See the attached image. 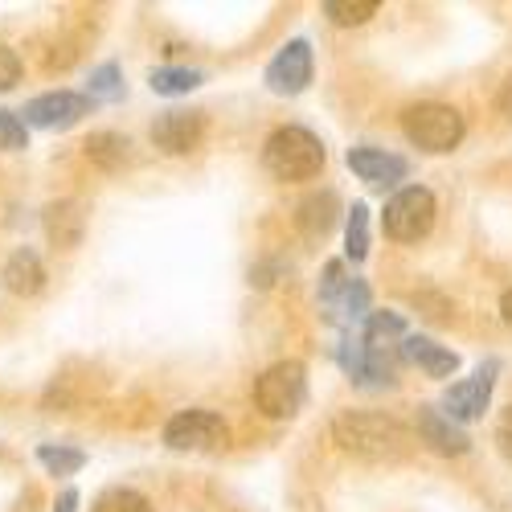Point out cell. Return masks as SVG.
Masks as SVG:
<instances>
[{
	"label": "cell",
	"mask_w": 512,
	"mask_h": 512,
	"mask_svg": "<svg viewBox=\"0 0 512 512\" xmlns=\"http://www.w3.org/2000/svg\"><path fill=\"white\" fill-rule=\"evenodd\" d=\"M377 13V0H328L324 17H332L336 25H365Z\"/></svg>",
	"instance_id": "24"
},
{
	"label": "cell",
	"mask_w": 512,
	"mask_h": 512,
	"mask_svg": "<svg viewBox=\"0 0 512 512\" xmlns=\"http://www.w3.org/2000/svg\"><path fill=\"white\" fill-rule=\"evenodd\" d=\"M37 459H41V467H46L50 476H74V472H82V463H87V455H82V451H74V447H54V443L37 447Z\"/></svg>",
	"instance_id": "22"
},
{
	"label": "cell",
	"mask_w": 512,
	"mask_h": 512,
	"mask_svg": "<svg viewBox=\"0 0 512 512\" xmlns=\"http://www.w3.org/2000/svg\"><path fill=\"white\" fill-rule=\"evenodd\" d=\"M0 279H5V287L13 295H37L41 283H46V267H41V259L33 250L21 246V250L9 254V263H5V271H0Z\"/></svg>",
	"instance_id": "18"
},
{
	"label": "cell",
	"mask_w": 512,
	"mask_h": 512,
	"mask_svg": "<svg viewBox=\"0 0 512 512\" xmlns=\"http://www.w3.org/2000/svg\"><path fill=\"white\" fill-rule=\"evenodd\" d=\"M332 439L340 443V451H349L357 459H369V463H394L414 443L402 422H394L386 414H369V410L336 414L332 418Z\"/></svg>",
	"instance_id": "1"
},
{
	"label": "cell",
	"mask_w": 512,
	"mask_h": 512,
	"mask_svg": "<svg viewBox=\"0 0 512 512\" xmlns=\"http://www.w3.org/2000/svg\"><path fill=\"white\" fill-rule=\"evenodd\" d=\"M205 136V115L201 111H164L152 123V144L168 156H185L201 144Z\"/></svg>",
	"instance_id": "12"
},
{
	"label": "cell",
	"mask_w": 512,
	"mask_h": 512,
	"mask_svg": "<svg viewBox=\"0 0 512 512\" xmlns=\"http://www.w3.org/2000/svg\"><path fill=\"white\" fill-rule=\"evenodd\" d=\"M304 398H308V373H304L300 361H279L254 381V402H259V410L267 418L300 414Z\"/></svg>",
	"instance_id": "5"
},
{
	"label": "cell",
	"mask_w": 512,
	"mask_h": 512,
	"mask_svg": "<svg viewBox=\"0 0 512 512\" xmlns=\"http://www.w3.org/2000/svg\"><path fill=\"white\" fill-rule=\"evenodd\" d=\"M496 369H500L496 361H484L467 381L451 386L447 398H443V418H451V422H472V418H480V414L488 410V398H492V386H496Z\"/></svg>",
	"instance_id": "10"
},
{
	"label": "cell",
	"mask_w": 512,
	"mask_h": 512,
	"mask_svg": "<svg viewBox=\"0 0 512 512\" xmlns=\"http://www.w3.org/2000/svg\"><path fill=\"white\" fill-rule=\"evenodd\" d=\"M324 144L308 127H279L263 144V164L275 181H312L324 168Z\"/></svg>",
	"instance_id": "2"
},
{
	"label": "cell",
	"mask_w": 512,
	"mask_h": 512,
	"mask_svg": "<svg viewBox=\"0 0 512 512\" xmlns=\"http://www.w3.org/2000/svg\"><path fill=\"white\" fill-rule=\"evenodd\" d=\"M91 512H152V504L136 488H107Z\"/></svg>",
	"instance_id": "23"
},
{
	"label": "cell",
	"mask_w": 512,
	"mask_h": 512,
	"mask_svg": "<svg viewBox=\"0 0 512 512\" xmlns=\"http://www.w3.org/2000/svg\"><path fill=\"white\" fill-rule=\"evenodd\" d=\"M345 250H349V259H353V263H361L365 254H369V205H365V201H353V209H349Z\"/></svg>",
	"instance_id": "21"
},
{
	"label": "cell",
	"mask_w": 512,
	"mask_h": 512,
	"mask_svg": "<svg viewBox=\"0 0 512 512\" xmlns=\"http://www.w3.org/2000/svg\"><path fill=\"white\" fill-rule=\"evenodd\" d=\"M336 218H340V197H336L332 189H320V193H312V197H304V201H300V213H295V226H300V234H304V238L320 242V238H328V234H332Z\"/></svg>",
	"instance_id": "14"
},
{
	"label": "cell",
	"mask_w": 512,
	"mask_h": 512,
	"mask_svg": "<svg viewBox=\"0 0 512 512\" xmlns=\"http://www.w3.org/2000/svg\"><path fill=\"white\" fill-rule=\"evenodd\" d=\"M17 82H21V58L9 46H0V91H13Z\"/></svg>",
	"instance_id": "27"
},
{
	"label": "cell",
	"mask_w": 512,
	"mask_h": 512,
	"mask_svg": "<svg viewBox=\"0 0 512 512\" xmlns=\"http://www.w3.org/2000/svg\"><path fill=\"white\" fill-rule=\"evenodd\" d=\"M418 435H422V443H431L435 451H443V455H463L467 447V435L459 431V426L451 422V418H443L435 406H426V410H418Z\"/></svg>",
	"instance_id": "17"
},
{
	"label": "cell",
	"mask_w": 512,
	"mask_h": 512,
	"mask_svg": "<svg viewBox=\"0 0 512 512\" xmlns=\"http://www.w3.org/2000/svg\"><path fill=\"white\" fill-rule=\"evenodd\" d=\"M402 357L418 365L426 377H451L459 369V357L443 345H435L431 336H402Z\"/></svg>",
	"instance_id": "15"
},
{
	"label": "cell",
	"mask_w": 512,
	"mask_h": 512,
	"mask_svg": "<svg viewBox=\"0 0 512 512\" xmlns=\"http://www.w3.org/2000/svg\"><path fill=\"white\" fill-rule=\"evenodd\" d=\"M500 111H504V115H512V78L500 87Z\"/></svg>",
	"instance_id": "31"
},
{
	"label": "cell",
	"mask_w": 512,
	"mask_h": 512,
	"mask_svg": "<svg viewBox=\"0 0 512 512\" xmlns=\"http://www.w3.org/2000/svg\"><path fill=\"white\" fill-rule=\"evenodd\" d=\"M82 230H87V213H82V201L66 197V201H54L46 209V234H50L54 246L74 250L82 242Z\"/></svg>",
	"instance_id": "16"
},
{
	"label": "cell",
	"mask_w": 512,
	"mask_h": 512,
	"mask_svg": "<svg viewBox=\"0 0 512 512\" xmlns=\"http://www.w3.org/2000/svg\"><path fill=\"white\" fill-rule=\"evenodd\" d=\"M123 95V74L115 62H103L99 70H91V95L87 99H119Z\"/></svg>",
	"instance_id": "25"
},
{
	"label": "cell",
	"mask_w": 512,
	"mask_h": 512,
	"mask_svg": "<svg viewBox=\"0 0 512 512\" xmlns=\"http://www.w3.org/2000/svg\"><path fill=\"white\" fill-rule=\"evenodd\" d=\"M381 226H386V234L394 242H418V238H426V234H431V226H435V197H431V189H422V185L398 189L386 201Z\"/></svg>",
	"instance_id": "6"
},
{
	"label": "cell",
	"mask_w": 512,
	"mask_h": 512,
	"mask_svg": "<svg viewBox=\"0 0 512 512\" xmlns=\"http://www.w3.org/2000/svg\"><path fill=\"white\" fill-rule=\"evenodd\" d=\"M263 82H267L271 95H300L312 82V46H308V41L304 37L287 41V46L267 62Z\"/></svg>",
	"instance_id": "9"
},
{
	"label": "cell",
	"mask_w": 512,
	"mask_h": 512,
	"mask_svg": "<svg viewBox=\"0 0 512 512\" xmlns=\"http://www.w3.org/2000/svg\"><path fill=\"white\" fill-rule=\"evenodd\" d=\"M402 132L422 152H451V148H459L467 123L447 103H418V107H410L402 115Z\"/></svg>",
	"instance_id": "3"
},
{
	"label": "cell",
	"mask_w": 512,
	"mask_h": 512,
	"mask_svg": "<svg viewBox=\"0 0 512 512\" xmlns=\"http://www.w3.org/2000/svg\"><path fill=\"white\" fill-rule=\"evenodd\" d=\"M230 431L213 410H181L164 422V443L173 451H218L226 447Z\"/></svg>",
	"instance_id": "7"
},
{
	"label": "cell",
	"mask_w": 512,
	"mask_h": 512,
	"mask_svg": "<svg viewBox=\"0 0 512 512\" xmlns=\"http://www.w3.org/2000/svg\"><path fill=\"white\" fill-rule=\"evenodd\" d=\"M349 168L361 181H369V185H398L410 173V164L402 156L381 152V148H353L349 152Z\"/></svg>",
	"instance_id": "13"
},
{
	"label": "cell",
	"mask_w": 512,
	"mask_h": 512,
	"mask_svg": "<svg viewBox=\"0 0 512 512\" xmlns=\"http://www.w3.org/2000/svg\"><path fill=\"white\" fill-rule=\"evenodd\" d=\"M78 508V492L74 488H66L62 496H58V504H54V512H74Z\"/></svg>",
	"instance_id": "29"
},
{
	"label": "cell",
	"mask_w": 512,
	"mask_h": 512,
	"mask_svg": "<svg viewBox=\"0 0 512 512\" xmlns=\"http://www.w3.org/2000/svg\"><path fill=\"white\" fill-rule=\"evenodd\" d=\"M91 111L87 95H74V91H50V95H37L25 103V127H46V132H62V127H74L82 115Z\"/></svg>",
	"instance_id": "11"
},
{
	"label": "cell",
	"mask_w": 512,
	"mask_h": 512,
	"mask_svg": "<svg viewBox=\"0 0 512 512\" xmlns=\"http://www.w3.org/2000/svg\"><path fill=\"white\" fill-rule=\"evenodd\" d=\"M148 82H152L156 95H189L205 82V74L193 70V66H160V70L148 74Z\"/></svg>",
	"instance_id": "20"
},
{
	"label": "cell",
	"mask_w": 512,
	"mask_h": 512,
	"mask_svg": "<svg viewBox=\"0 0 512 512\" xmlns=\"http://www.w3.org/2000/svg\"><path fill=\"white\" fill-rule=\"evenodd\" d=\"M336 357H340V369H345V373L357 381V386H365V390H386V386H394V365H390V357H386V353H373L365 340H361V332H345Z\"/></svg>",
	"instance_id": "8"
},
{
	"label": "cell",
	"mask_w": 512,
	"mask_h": 512,
	"mask_svg": "<svg viewBox=\"0 0 512 512\" xmlns=\"http://www.w3.org/2000/svg\"><path fill=\"white\" fill-rule=\"evenodd\" d=\"M320 308L332 324H340L345 332H357V324H365L369 316V287L361 279H349L345 263L332 259L320 279Z\"/></svg>",
	"instance_id": "4"
},
{
	"label": "cell",
	"mask_w": 512,
	"mask_h": 512,
	"mask_svg": "<svg viewBox=\"0 0 512 512\" xmlns=\"http://www.w3.org/2000/svg\"><path fill=\"white\" fill-rule=\"evenodd\" d=\"M496 447H500V455L512 463V406L500 414V422H496Z\"/></svg>",
	"instance_id": "28"
},
{
	"label": "cell",
	"mask_w": 512,
	"mask_h": 512,
	"mask_svg": "<svg viewBox=\"0 0 512 512\" xmlns=\"http://www.w3.org/2000/svg\"><path fill=\"white\" fill-rule=\"evenodd\" d=\"M82 148H87V160H95L103 173H119V168L132 160V152H127L132 144H127L119 132H95Z\"/></svg>",
	"instance_id": "19"
},
{
	"label": "cell",
	"mask_w": 512,
	"mask_h": 512,
	"mask_svg": "<svg viewBox=\"0 0 512 512\" xmlns=\"http://www.w3.org/2000/svg\"><path fill=\"white\" fill-rule=\"evenodd\" d=\"M25 148V123L0 107V152H21Z\"/></svg>",
	"instance_id": "26"
},
{
	"label": "cell",
	"mask_w": 512,
	"mask_h": 512,
	"mask_svg": "<svg viewBox=\"0 0 512 512\" xmlns=\"http://www.w3.org/2000/svg\"><path fill=\"white\" fill-rule=\"evenodd\" d=\"M500 316H504V324L512 328V287H508V291L500 295Z\"/></svg>",
	"instance_id": "30"
}]
</instances>
